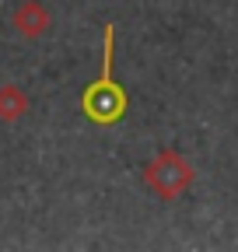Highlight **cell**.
Listing matches in <instances>:
<instances>
[{
	"label": "cell",
	"mask_w": 238,
	"mask_h": 252,
	"mask_svg": "<svg viewBox=\"0 0 238 252\" xmlns=\"http://www.w3.org/2000/svg\"><path fill=\"white\" fill-rule=\"evenodd\" d=\"M126 109H130V94L123 81L116 77V25H105L102 28V67H98V77L88 81L81 91V112L95 126H116L123 123Z\"/></svg>",
	"instance_id": "6da1fadb"
},
{
	"label": "cell",
	"mask_w": 238,
	"mask_h": 252,
	"mask_svg": "<svg viewBox=\"0 0 238 252\" xmlns=\"http://www.w3.org/2000/svg\"><path fill=\"white\" fill-rule=\"evenodd\" d=\"M193 179H196V172H193V165L186 158L178 154V147H161L151 161H144V168H140V182L151 189L158 200H178L193 186Z\"/></svg>",
	"instance_id": "7a4b0ae2"
},
{
	"label": "cell",
	"mask_w": 238,
	"mask_h": 252,
	"mask_svg": "<svg viewBox=\"0 0 238 252\" xmlns=\"http://www.w3.org/2000/svg\"><path fill=\"white\" fill-rule=\"evenodd\" d=\"M49 25H53V14H49V7L42 4V0H21V4L14 7V14H11V28L18 32V35H25V39L46 35Z\"/></svg>",
	"instance_id": "3957f363"
},
{
	"label": "cell",
	"mask_w": 238,
	"mask_h": 252,
	"mask_svg": "<svg viewBox=\"0 0 238 252\" xmlns=\"http://www.w3.org/2000/svg\"><path fill=\"white\" fill-rule=\"evenodd\" d=\"M28 94L18 84H0V123H18L28 112Z\"/></svg>",
	"instance_id": "277c9868"
}]
</instances>
